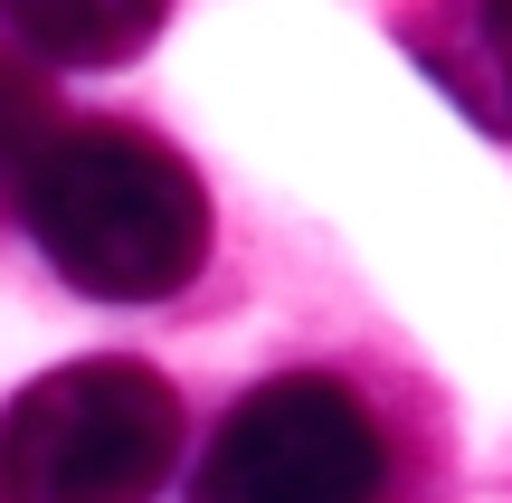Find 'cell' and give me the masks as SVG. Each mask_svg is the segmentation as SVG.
Here are the masks:
<instances>
[{"mask_svg":"<svg viewBox=\"0 0 512 503\" xmlns=\"http://www.w3.org/2000/svg\"><path fill=\"white\" fill-rule=\"evenodd\" d=\"M19 219L95 304H162L209 266V190L143 124H67L38 152Z\"/></svg>","mask_w":512,"mask_h":503,"instance_id":"1","label":"cell"},{"mask_svg":"<svg viewBox=\"0 0 512 503\" xmlns=\"http://www.w3.org/2000/svg\"><path fill=\"white\" fill-rule=\"evenodd\" d=\"M181 466V390L152 361H67L0 409V503H152Z\"/></svg>","mask_w":512,"mask_h":503,"instance_id":"2","label":"cell"},{"mask_svg":"<svg viewBox=\"0 0 512 503\" xmlns=\"http://www.w3.org/2000/svg\"><path fill=\"white\" fill-rule=\"evenodd\" d=\"M380 485L389 447L361 390H342L332 371H285L219 418L190 503H380Z\"/></svg>","mask_w":512,"mask_h":503,"instance_id":"3","label":"cell"},{"mask_svg":"<svg viewBox=\"0 0 512 503\" xmlns=\"http://www.w3.org/2000/svg\"><path fill=\"white\" fill-rule=\"evenodd\" d=\"M399 48L427 67V86H446V105L484 133H512V38L475 0H418L399 10Z\"/></svg>","mask_w":512,"mask_h":503,"instance_id":"4","label":"cell"},{"mask_svg":"<svg viewBox=\"0 0 512 503\" xmlns=\"http://www.w3.org/2000/svg\"><path fill=\"white\" fill-rule=\"evenodd\" d=\"M171 0H0V29L48 67H124L162 38Z\"/></svg>","mask_w":512,"mask_h":503,"instance_id":"5","label":"cell"},{"mask_svg":"<svg viewBox=\"0 0 512 503\" xmlns=\"http://www.w3.org/2000/svg\"><path fill=\"white\" fill-rule=\"evenodd\" d=\"M57 95H48V76L29 67L19 48H0V200L19 209V190H29V171H38V152L57 143Z\"/></svg>","mask_w":512,"mask_h":503,"instance_id":"6","label":"cell"},{"mask_svg":"<svg viewBox=\"0 0 512 503\" xmlns=\"http://www.w3.org/2000/svg\"><path fill=\"white\" fill-rule=\"evenodd\" d=\"M475 10H484V19H494V29H503V38H512V0H475Z\"/></svg>","mask_w":512,"mask_h":503,"instance_id":"7","label":"cell"}]
</instances>
